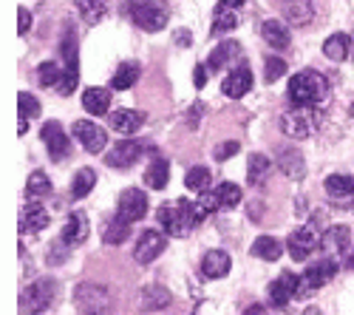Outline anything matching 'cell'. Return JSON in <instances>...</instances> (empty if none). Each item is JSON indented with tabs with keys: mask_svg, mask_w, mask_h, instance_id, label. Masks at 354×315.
<instances>
[{
	"mask_svg": "<svg viewBox=\"0 0 354 315\" xmlns=\"http://www.w3.org/2000/svg\"><path fill=\"white\" fill-rule=\"evenodd\" d=\"M332 97L329 80L317 71H298L289 77V100L301 108H323Z\"/></svg>",
	"mask_w": 354,
	"mask_h": 315,
	"instance_id": "6da1fadb",
	"label": "cell"
},
{
	"mask_svg": "<svg viewBox=\"0 0 354 315\" xmlns=\"http://www.w3.org/2000/svg\"><path fill=\"white\" fill-rule=\"evenodd\" d=\"M204 216H207V208L201 202H187V199H179V202L159 208V222L165 227V233L176 239H185Z\"/></svg>",
	"mask_w": 354,
	"mask_h": 315,
	"instance_id": "7a4b0ae2",
	"label": "cell"
},
{
	"mask_svg": "<svg viewBox=\"0 0 354 315\" xmlns=\"http://www.w3.org/2000/svg\"><path fill=\"white\" fill-rule=\"evenodd\" d=\"M128 15L142 32H162L167 26V6L162 0H128Z\"/></svg>",
	"mask_w": 354,
	"mask_h": 315,
	"instance_id": "3957f363",
	"label": "cell"
},
{
	"mask_svg": "<svg viewBox=\"0 0 354 315\" xmlns=\"http://www.w3.org/2000/svg\"><path fill=\"white\" fill-rule=\"evenodd\" d=\"M320 125V111L317 108H292L281 117V131L292 139H309Z\"/></svg>",
	"mask_w": 354,
	"mask_h": 315,
	"instance_id": "277c9868",
	"label": "cell"
},
{
	"mask_svg": "<svg viewBox=\"0 0 354 315\" xmlns=\"http://www.w3.org/2000/svg\"><path fill=\"white\" fill-rule=\"evenodd\" d=\"M74 304L82 315H100V312H108L111 293H108V287H102V284L85 281L74 290Z\"/></svg>",
	"mask_w": 354,
	"mask_h": 315,
	"instance_id": "5b68a950",
	"label": "cell"
},
{
	"mask_svg": "<svg viewBox=\"0 0 354 315\" xmlns=\"http://www.w3.org/2000/svg\"><path fill=\"white\" fill-rule=\"evenodd\" d=\"M54 293H57V281H51V278H40V281L28 284V287L23 290L20 304H23V309H26L28 315H40V312H46V309L51 307Z\"/></svg>",
	"mask_w": 354,
	"mask_h": 315,
	"instance_id": "8992f818",
	"label": "cell"
},
{
	"mask_svg": "<svg viewBox=\"0 0 354 315\" xmlns=\"http://www.w3.org/2000/svg\"><path fill=\"white\" fill-rule=\"evenodd\" d=\"M267 296H270V304H272V307L283 309L292 298H304V276L283 273L278 281H272V284H270Z\"/></svg>",
	"mask_w": 354,
	"mask_h": 315,
	"instance_id": "52a82bcc",
	"label": "cell"
},
{
	"mask_svg": "<svg viewBox=\"0 0 354 315\" xmlns=\"http://www.w3.org/2000/svg\"><path fill=\"white\" fill-rule=\"evenodd\" d=\"M40 136H43L46 148H48V156H51L54 162L68 159V154H71V139L66 136V131H63V125H60V123H57V120L46 123V125H43V131H40Z\"/></svg>",
	"mask_w": 354,
	"mask_h": 315,
	"instance_id": "ba28073f",
	"label": "cell"
},
{
	"mask_svg": "<svg viewBox=\"0 0 354 315\" xmlns=\"http://www.w3.org/2000/svg\"><path fill=\"white\" fill-rule=\"evenodd\" d=\"M74 136L88 154H102L105 145H108V134L91 120H77L74 123Z\"/></svg>",
	"mask_w": 354,
	"mask_h": 315,
	"instance_id": "9c48e42d",
	"label": "cell"
},
{
	"mask_svg": "<svg viewBox=\"0 0 354 315\" xmlns=\"http://www.w3.org/2000/svg\"><path fill=\"white\" fill-rule=\"evenodd\" d=\"M317 244H320V236L312 231V227H298V231H292L286 239V250L295 262H306L317 250Z\"/></svg>",
	"mask_w": 354,
	"mask_h": 315,
	"instance_id": "30bf717a",
	"label": "cell"
},
{
	"mask_svg": "<svg viewBox=\"0 0 354 315\" xmlns=\"http://www.w3.org/2000/svg\"><path fill=\"white\" fill-rule=\"evenodd\" d=\"M147 213V196L139 188H128L120 193V202H116V216L125 222H139Z\"/></svg>",
	"mask_w": 354,
	"mask_h": 315,
	"instance_id": "8fae6325",
	"label": "cell"
},
{
	"mask_svg": "<svg viewBox=\"0 0 354 315\" xmlns=\"http://www.w3.org/2000/svg\"><path fill=\"white\" fill-rule=\"evenodd\" d=\"M239 202H241V188H239V185H232V182H221V185H216L210 193H204V199H201V205L207 208V213L221 210V208H235Z\"/></svg>",
	"mask_w": 354,
	"mask_h": 315,
	"instance_id": "7c38bea8",
	"label": "cell"
},
{
	"mask_svg": "<svg viewBox=\"0 0 354 315\" xmlns=\"http://www.w3.org/2000/svg\"><path fill=\"white\" fill-rule=\"evenodd\" d=\"M165 247H167L165 233H159V231H145V233L139 236V242H136L133 259H136L139 264H151V262H156L159 255L165 253Z\"/></svg>",
	"mask_w": 354,
	"mask_h": 315,
	"instance_id": "4fadbf2b",
	"label": "cell"
},
{
	"mask_svg": "<svg viewBox=\"0 0 354 315\" xmlns=\"http://www.w3.org/2000/svg\"><path fill=\"white\" fill-rule=\"evenodd\" d=\"M275 159H278V170H281L283 177H289L292 182H301L306 177V162H304V154L298 148L281 145L278 154H275Z\"/></svg>",
	"mask_w": 354,
	"mask_h": 315,
	"instance_id": "5bb4252c",
	"label": "cell"
},
{
	"mask_svg": "<svg viewBox=\"0 0 354 315\" xmlns=\"http://www.w3.org/2000/svg\"><path fill=\"white\" fill-rule=\"evenodd\" d=\"M337 270H340V264L332 259V255H326V259H320V262L309 264V267H306V273H304V284H306V290H309V293L320 290L323 284H329V281L337 276Z\"/></svg>",
	"mask_w": 354,
	"mask_h": 315,
	"instance_id": "9a60e30c",
	"label": "cell"
},
{
	"mask_svg": "<svg viewBox=\"0 0 354 315\" xmlns=\"http://www.w3.org/2000/svg\"><path fill=\"white\" fill-rule=\"evenodd\" d=\"M142 142H136V139H122V142H116V145L108 151V156H105V162L111 165V168H120V170H125V168H131L136 159H142Z\"/></svg>",
	"mask_w": 354,
	"mask_h": 315,
	"instance_id": "2e32d148",
	"label": "cell"
},
{
	"mask_svg": "<svg viewBox=\"0 0 354 315\" xmlns=\"http://www.w3.org/2000/svg\"><path fill=\"white\" fill-rule=\"evenodd\" d=\"M250 89H252V71H250L247 63H241L239 69H232V71L224 77V82H221V91H224V97H230V100H241Z\"/></svg>",
	"mask_w": 354,
	"mask_h": 315,
	"instance_id": "e0dca14e",
	"label": "cell"
},
{
	"mask_svg": "<svg viewBox=\"0 0 354 315\" xmlns=\"http://www.w3.org/2000/svg\"><path fill=\"white\" fill-rule=\"evenodd\" d=\"M232 267V259L227 250H207L201 259V276L204 278H224Z\"/></svg>",
	"mask_w": 354,
	"mask_h": 315,
	"instance_id": "ac0fdd59",
	"label": "cell"
},
{
	"mask_svg": "<svg viewBox=\"0 0 354 315\" xmlns=\"http://www.w3.org/2000/svg\"><path fill=\"white\" fill-rule=\"evenodd\" d=\"M108 123H111L113 131L131 136V134H136V131L142 128L145 114H139V111H133V108H116L113 114H108Z\"/></svg>",
	"mask_w": 354,
	"mask_h": 315,
	"instance_id": "d6986e66",
	"label": "cell"
},
{
	"mask_svg": "<svg viewBox=\"0 0 354 315\" xmlns=\"http://www.w3.org/2000/svg\"><path fill=\"white\" fill-rule=\"evenodd\" d=\"M48 227V210L40 202H28L20 210V233H40Z\"/></svg>",
	"mask_w": 354,
	"mask_h": 315,
	"instance_id": "ffe728a7",
	"label": "cell"
},
{
	"mask_svg": "<svg viewBox=\"0 0 354 315\" xmlns=\"http://www.w3.org/2000/svg\"><path fill=\"white\" fill-rule=\"evenodd\" d=\"M278 3H281L283 17L292 26H306L315 17V3H312V0H278Z\"/></svg>",
	"mask_w": 354,
	"mask_h": 315,
	"instance_id": "44dd1931",
	"label": "cell"
},
{
	"mask_svg": "<svg viewBox=\"0 0 354 315\" xmlns=\"http://www.w3.org/2000/svg\"><path fill=\"white\" fill-rule=\"evenodd\" d=\"M88 216L82 213V210H74L68 219H66V227H63V242L66 244H71V247H77V244H82L85 239H88Z\"/></svg>",
	"mask_w": 354,
	"mask_h": 315,
	"instance_id": "7402d4cb",
	"label": "cell"
},
{
	"mask_svg": "<svg viewBox=\"0 0 354 315\" xmlns=\"http://www.w3.org/2000/svg\"><path fill=\"white\" fill-rule=\"evenodd\" d=\"M167 179H170V162L165 156H153L151 165L145 168V185L151 190H165Z\"/></svg>",
	"mask_w": 354,
	"mask_h": 315,
	"instance_id": "603a6c76",
	"label": "cell"
},
{
	"mask_svg": "<svg viewBox=\"0 0 354 315\" xmlns=\"http://www.w3.org/2000/svg\"><path fill=\"white\" fill-rule=\"evenodd\" d=\"M261 35H263V40H267L272 48H289V43H292L289 26L283 20H267V23H263V28H261Z\"/></svg>",
	"mask_w": 354,
	"mask_h": 315,
	"instance_id": "cb8c5ba5",
	"label": "cell"
},
{
	"mask_svg": "<svg viewBox=\"0 0 354 315\" xmlns=\"http://www.w3.org/2000/svg\"><path fill=\"white\" fill-rule=\"evenodd\" d=\"M82 108L88 114H97V117H102V114H108L111 108V91L108 89H85L82 91Z\"/></svg>",
	"mask_w": 354,
	"mask_h": 315,
	"instance_id": "d4e9b609",
	"label": "cell"
},
{
	"mask_svg": "<svg viewBox=\"0 0 354 315\" xmlns=\"http://www.w3.org/2000/svg\"><path fill=\"white\" fill-rule=\"evenodd\" d=\"M272 174V159L263 156V154H252L250 162H247V182L255 188V185H263Z\"/></svg>",
	"mask_w": 354,
	"mask_h": 315,
	"instance_id": "484cf974",
	"label": "cell"
},
{
	"mask_svg": "<svg viewBox=\"0 0 354 315\" xmlns=\"http://www.w3.org/2000/svg\"><path fill=\"white\" fill-rule=\"evenodd\" d=\"M170 293L165 290V287H159V284H151V287H145L142 290V298H139V307L145 309V312H156V309H165V307H170Z\"/></svg>",
	"mask_w": 354,
	"mask_h": 315,
	"instance_id": "4316f807",
	"label": "cell"
},
{
	"mask_svg": "<svg viewBox=\"0 0 354 315\" xmlns=\"http://www.w3.org/2000/svg\"><path fill=\"white\" fill-rule=\"evenodd\" d=\"M250 253L258 255V259H263V262H278L281 255H283V244H281L275 236H258V239L252 242Z\"/></svg>",
	"mask_w": 354,
	"mask_h": 315,
	"instance_id": "83f0119b",
	"label": "cell"
},
{
	"mask_svg": "<svg viewBox=\"0 0 354 315\" xmlns=\"http://www.w3.org/2000/svg\"><path fill=\"white\" fill-rule=\"evenodd\" d=\"M235 54H239V43H235V40H224V43H218V46L210 51V57H207V69H210V74L227 69Z\"/></svg>",
	"mask_w": 354,
	"mask_h": 315,
	"instance_id": "f1b7e54d",
	"label": "cell"
},
{
	"mask_svg": "<svg viewBox=\"0 0 354 315\" xmlns=\"http://www.w3.org/2000/svg\"><path fill=\"white\" fill-rule=\"evenodd\" d=\"M323 247L326 250H332V253H343L346 255V250H348V242H351V231L346 224H332L326 233H323Z\"/></svg>",
	"mask_w": 354,
	"mask_h": 315,
	"instance_id": "f546056e",
	"label": "cell"
},
{
	"mask_svg": "<svg viewBox=\"0 0 354 315\" xmlns=\"http://www.w3.org/2000/svg\"><path fill=\"white\" fill-rule=\"evenodd\" d=\"M348 51H351V37H348L346 32L329 35V37H326V43H323V54H326L329 60H335V63L346 60Z\"/></svg>",
	"mask_w": 354,
	"mask_h": 315,
	"instance_id": "4dcf8cb0",
	"label": "cell"
},
{
	"mask_svg": "<svg viewBox=\"0 0 354 315\" xmlns=\"http://www.w3.org/2000/svg\"><path fill=\"white\" fill-rule=\"evenodd\" d=\"M136 80H139V66L133 60H128V63H122L120 69H116V74L111 77V89L113 91H128Z\"/></svg>",
	"mask_w": 354,
	"mask_h": 315,
	"instance_id": "1f68e13d",
	"label": "cell"
},
{
	"mask_svg": "<svg viewBox=\"0 0 354 315\" xmlns=\"http://www.w3.org/2000/svg\"><path fill=\"white\" fill-rule=\"evenodd\" d=\"M94 185H97V174L91 168H82V170H77L74 174V182H71V199H82V196H88L94 190Z\"/></svg>",
	"mask_w": 354,
	"mask_h": 315,
	"instance_id": "d6a6232c",
	"label": "cell"
},
{
	"mask_svg": "<svg viewBox=\"0 0 354 315\" xmlns=\"http://www.w3.org/2000/svg\"><path fill=\"white\" fill-rule=\"evenodd\" d=\"M210 182H213V177H210V168H204V165L190 168V170H187V177H185L187 190H196V193H204V190L210 188Z\"/></svg>",
	"mask_w": 354,
	"mask_h": 315,
	"instance_id": "836d02e7",
	"label": "cell"
},
{
	"mask_svg": "<svg viewBox=\"0 0 354 315\" xmlns=\"http://www.w3.org/2000/svg\"><path fill=\"white\" fill-rule=\"evenodd\" d=\"M74 6L80 9V15L88 20V23H97L105 17L108 12V0H74Z\"/></svg>",
	"mask_w": 354,
	"mask_h": 315,
	"instance_id": "e575fe53",
	"label": "cell"
},
{
	"mask_svg": "<svg viewBox=\"0 0 354 315\" xmlns=\"http://www.w3.org/2000/svg\"><path fill=\"white\" fill-rule=\"evenodd\" d=\"M326 193L329 196H354V177L348 174H332L326 179Z\"/></svg>",
	"mask_w": 354,
	"mask_h": 315,
	"instance_id": "d590c367",
	"label": "cell"
},
{
	"mask_svg": "<svg viewBox=\"0 0 354 315\" xmlns=\"http://www.w3.org/2000/svg\"><path fill=\"white\" fill-rule=\"evenodd\" d=\"M128 236H131V222H125V219H120V216H116V219L105 227V233H102L105 244H122Z\"/></svg>",
	"mask_w": 354,
	"mask_h": 315,
	"instance_id": "8d00e7d4",
	"label": "cell"
},
{
	"mask_svg": "<svg viewBox=\"0 0 354 315\" xmlns=\"http://www.w3.org/2000/svg\"><path fill=\"white\" fill-rule=\"evenodd\" d=\"M63 71H66V69H60L57 63L46 60V63H43V66L37 69V80H40V85H43V89H51V85L57 89V82L63 80Z\"/></svg>",
	"mask_w": 354,
	"mask_h": 315,
	"instance_id": "74e56055",
	"label": "cell"
},
{
	"mask_svg": "<svg viewBox=\"0 0 354 315\" xmlns=\"http://www.w3.org/2000/svg\"><path fill=\"white\" fill-rule=\"evenodd\" d=\"M68 255H71V244H66V242L60 239V242H54V244L48 247L46 262H48V267H60V264L68 262Z\"/></svg>",
	"mask_w": 354,
	"mask_h": 315,
	"instance_id": "f35d334b",
	"label": "cell"
},
{
	"mask_svg": "<svg viewBox=\"0 0 354 315\" xmlns=\"http://www.w3.org/2000/svg\"><path fill=\"white\" fill-rule=\"evenodd\" d=\"M26 193L28 196H46V193H51V182H48V177L43 174V170H35V174L28 177Z\"/></svg>",
	"mask_w": 354,
	"mask_h": 315,
	"instance_id": "ab89813d",
	"label": "cell"
},
{
	"mask_svg": "<svg viewBox=\"0 0 354 315\" xmlns=\"http://www.w3.org/2000/svg\"><path fill=\"white\" fill-rule=\"evenodd\" d=\"M17 108H20V117H26V120L40 117V102H37V97H32L28 91L17 94Z\"/></svg>",
	"mask_w": 354,
	"mask_h": 315,
	"instance_id": "60d3db41",
	"label": "cell"
},
{
	"mask_svg": "<svg viewBox=\"0 0 354 315\" xmlns=\"http://www.w3.org/2000/svg\"><path fill=\"white\" fill-rule=\"evenodd\" d=\"M239 26V17H235L232 9H216V23H213V35H221V32H232Z\"/></svg>",
	"mask_w": 354,
	"mask_h": 315,
	"instance_id": "b9f144b4",
	"label": "cell"
},
{
	"mask_svg": "<svg viewBox=\"0 0 354 315\" xmlns=\"http://www.w3.org/2000/svg\"><path fill=\"white\" fill-rule=\"evenodd\" d=\"M63 57H66V69H77V35L71 28L63 35Z\"/></svg>",
	"mask_w": 354,
	"mask_h": 315,
	"instance_id": "7bdbcfd3",
	"label": "cell"
},
{
	"mask_svg": "<svg viewBox=\"0 0 354 315\" xmlns=\"http://www.w3.org/2000/svg\"><path fill=\"white\" fill-rule=\"evenodd\" d=\"M77 82H80V69H66V71H63V80L57 82V94H63V97L74 94Z\"/></svg>",
	"mask_w": 354,
	"mask_h": 315,
	"instance_id": "ee69618b",
	"label": "cell"
},
{
	"mask_svg": "<svg viewBox=\"0 0 354 315\" xmlns=\"http://www.w3.org/2000/svg\"><path fill=\"white\" fill-rule=\"evenodd\" d=\"M286 74V63L278 60V57H267V63H263V80L267 82H275Z\"/></svg>",
	"mask_w": 354,
	"mask_h": 315,
	"instance_id": "f6af8a7d",
	"label": "cell"
},
{
	"mask_svg": "<svg viewBox=\"0 0 354 315\" xmlns=\"http://www.w3.org/2000/svg\"><path fill=\"white\" fill-rule=\"evenodd\" d=\"M239 151H241V142H235V139H230V142H221V145L216 148V154H213V156H216L218 162H227L230 156H235V154H239Z\"/></svg>",
	"mask_w": 354,
	"mask_h": 315,
	"instance_id": "bcb514c9",
	"label": "cell"
},
{
	"mask_svg": "<svg viewBox=\"0 0 354 315\" xmlns=\"http://www.w3.org/2000/svg\"><path fill=\"white\" fill-rule=\"evenodd\" d=\"M201 114H204V105H201V102H193V105L187 108V114H185V123H187V128H198V123H201Z\"/></svg>",
	"mask_w": 354,
	"mask_h": 315,
	"instance_id": "7dc6e473",
	"label": "cell"
},
{
	"mask_svg": "<svg viewBox=\"0 0 354 315\" xmlns=\"http://www.w3.org/2000/svg\"><path fill=\"white\" fill-rule=\"evenodd\" d=\"M17 20H20V23H17V35H20V37H23V35H28V28H32V15H28V9H26V6H20V9H17Z\"/></svg>",
	"mask_w": 354,
	"mask_h": 315,
	"instance_id": "c3c4849f",
	"label": "cell"
},
{
	"mask_svg": "<svg viewBox=\"0 0 354 315\" xmlns=\"http://www.w3.org/2000/svg\"><path fill=\"white\" fill-rule=\"evenodd\" d=\"M207 63H198L196 66V74H193V82H196V89H204V82H207Z\"/></svg>",
	"mask_w": 354,
	"mask_h": 315,
	"instance_id": "681fc988",
	"label": "cell"
},
{
	"mask_svg": "<svg viewBox=\"0 0 354 315\" xmlns=\"http://www.w3.org/2000/svg\"><path fill=\"white\" fill-rule=\"evenodd\" d=\"M173 43L185 48V46H190V43H193V35L187 32V28H179V32H176V35H173Z\"/></svg>",
	"mask_w": 354,
	"mask_h": 315,
	"instance_id": "f907efd6",
	"label": "cell"
},
{
	"mask_svg": "<svg viewBox=\"0 0 354 315\" xmlns=\"http://www.w3.org/2000/svg\"><path fill=\"white\" fill-rule=\"evenodd\" d=\"M239 6H244V0H218V9H239Z\"/></svg>",
	"mask_w": 354,
	"mask_h": 315,
	"instance_id": "816d5d0a",
	"label": "cell"
},
{
	"mask_svg": "<svg viewBox=\"0 0 354 315\" xmlns=\"http://www.w3.org/2000/svg\"><path fill=\"white\" fill-rule=\"evenodd\" d=\"M244 315H267V307H261V304H252L244 309Z\"/></svg>",
	"mask_w": 354,
	"mask_h": 315,
	"instance_id": "f5cc1de1",
	"label": "cell"
},
{
	"mask_svg": "<svg viewBox=\"0 0 354 315\" xmlns=\"http://www.w3.org/2000/svg\"><path fill=\"white\" fill-rule=\"evenodd\" d=\"M295 213H306V199H295Z\"/></svg>",
	"mask_w": 354,
	"mask_h": 315,
	"instance_id": "db71d44e",
	"label": "cell"
},
{
	"mask_svg": "<svg viewBox=\"0 0 354 315\" xmlns=\"http://www.w3.org/2000/svg\"><path fill=\"white\" fill-rule=\"evenodd\" d=\"M343 264H346V270H354V250L348 255H343Z\"/></svg>",
	"mask_w": 354,
	"mask_h": 315,
	"instance_id": "11a10c76",
	"label": "cell"
},
{
	"mask_svg": "<svg viewBox=\"0 0 354 315\" xmlns=\"http://www.w3.org/2000/svg\"><path fill=\"white\" fill-rule=\"evenodd\" d=\"M26 128H28V120H26V117H20V123H17V134L23 136V134H26Z\"/></svg>",
	"mask_w": 354,
	"mask_h": 315,
	"instance_id": "9f6ffc18",
	"label": "cell"
},
{
	"mask_svg": "<svg viewBox=\"0 0 354 315\" xmlns=\"http://www.w3.org/2000/svg\"><path fill=\"white\" fill-rule=\"evenodd\" d=\"M301 315H323V309H317V307H306Z\"/></svg>",
	"mask_w": 354,
	"mask_h": 315,
	"instance_id": "6f0895ef",
	"label": "cell"
},
{
	"mask_svg": "<svg viewBox=\"0 0 354 315\" xmlns=\"http://www.w3.org/2000/svg\"><path fill=\"white\" fill-rule=\"evenodd\" d=\"M348 117L354 120V100H351V108H348Z\"/></svg>",
	"mask_w": 354,
	"mask_h": 315,
	"instance_id": "680465c9",
	"label": "cell"
},
{
	"mask_svg": "<svg viewBox=\"0 0 354 315\" xmlns=\"http://www.w3.org/2000/svg\"><path fill=\"white\" fill-rule=\"evenodd\" d=\"M348 208H351V213H354V202H351V205H348Z\"/></svg>",
	"mask_w": 354,
	"mask_h": 315,
	"instance_id": "91938a15",
	"label": "cell"
},
{
	"mask_svg": "<svg viewBox=\"0 0 354 315\" xmlns=\"http://www.w3.org/2000/svg\"><path fill=\"white\" fill-rule=\"evenodd\" d=\"M100 315H111V312H100Z\"/></svg>",
	"mask_w": 354,
	"mask_h": 315,
	"instance_id": "94428289",
	"label": "cell"
}]
</instances>
